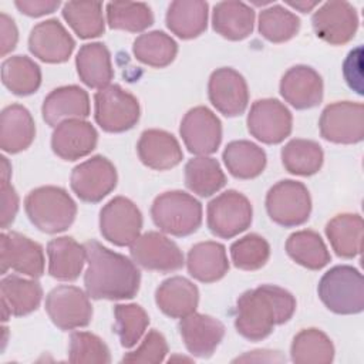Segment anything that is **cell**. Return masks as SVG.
<instances>
[{
  "label": "cell",
  "mask_w": 364,
  "mask_h": 364,
  "mask_svg": "<svg viewBox=\"0 0 364 364\" xmlns=\"http://www.w3.org/2000/svg\"><path fill=\"white\" fill-rule=\"evenodd\" d=\"M88 267L84 273L87 294L95 300H125L136 296L141 272L127 256L91 239L84 243Z\"/></svg>",
  "instance_id": "6da1fadb"
},
{
  "label": "cell",
  "mask_w": 364,
  "mask_h": 364,
  "mask_svg": "<svg viewBox=\"0 0 364 364\" xmlns=\"http://www.w3.org/2000/svg\"><path fill=\"white\" fill-rule=\"evenodd\" d=\"M294 311L296 299L290 291L274 284H262L239 296L235 327L242 337L260 341L276 326L289 321Z\"/></svg>",
  "instance_id": "7a4b0ae2"
},
{
  "label": "cell",
  "mask_w": 364,
  "mask_h": 364,
  "mask_svg": "<svg viewBox=\"0 0 364 364\" xmlns=\"http://www.w3.org/2000/svg\"><path fill=\"white\" fill-rule=\"evenodd\" d=\"M30 222L44 233L67 230L77 215V205L68 192L60 186H40L33 189L24 200Z\"/></svg>",
  "instance_id": "3957f363"
},
{
  "label": "cell",
  "mask_w": 364,
  "mask_h": 364,
  "mask_svg": "<svg viewBox=\"0 0 364 364\" xmlns=\"http://www.w3.org/2000/svg\"><path fill=\"white\" fill-rule=\"evenodd\" d=\"M317 293L321 303L336 314H358L364 309V279L353 266L338 264L327 270Z\"/></svg>",
  "instance_id": "277c9868"
},
{
  "label": "cell",
  "mask_w": 364,
  "mask_h": 364,
  "mask_svg": "<svg viewBox=\"0 0 364 364\" xmlns=\"http://www.w3.org/2000/svg\"><path fill=\"white\" fill-rule=\"evenodd\" d=\"M151 216L159 230L183 237L195 233L202 223V205L183 191L158 195L151 206Z\"/></svg>",
  "instance_id": "5b68a950"
},
{
  "label": "cell",
  "mask_w": 364,
  "mask_h": 364,
  "mask_svg": "<svg viewBox=\"0 0 364 364\" xmlns=\"http://www.w3.org/2000/svg\"><path fill=\"white\" fill-rule=\"evenodd\" d=\"M138 100L118 84L107 85L94 95V118L105 132H124L139 121Z\"/></svg>",
  "instance_id": "8992f818"
},
{
  "label": "cell",
  "mask_w": 364,
  "mask_h": 364,
  "mask_svg": "<svg viewBox=\"0 0 364 364\" xmlns=\"http://www.w3.org/2000/svg\"><path fill=\"white\" fill-rule=\"evenodd\" d=\"M264 203L269 218L283 228L306 223L311 212L309 189L301 182L293 179L274 183L269 189Z\"/></svg>",
  "instance_id": "52a82bcc"
},
{
  "label": "cell",
  "mask_w": 364,
  "mask_h": 364,
  "mask_svg": "<svg viewBox=\"0 0 364 364\" xmlns=\"http://www.w3.org/2000/svg\"><path fill=\"white\" fill-rule=\"evenodd\" d=\"M250 200L240 192L229 189L208 203V228L220 239H232L252 223Z\"/></svg>",
  "instance_id": "ba28073f"
},
{
  "label": "cell",
  "mask_w": 364,
  "mask_h": 364,
  "mask_svg": "<svg viewBox=\"0 0 364 364\" xmlns=\"http://www.w3.org/2000/svg\"><path fill=\"white\" fill-rule=\"evenodd\" d=\"M320 135L334 144H357L364 138V105L337 101L328 104L318 119Z\"/></svg>",
  "instance_id": "9c48e42d"
},
{
  "label": "cell",
  "mask_w": 364,
  "mask_h": 364,
  "mask_svg": "<svg viewBox=\"0 0 364 364\" xmlns=\"http://www.w3.org/2000/svg\"><path fill=\"white\" fill-rule=\"evenodd\" d=\"M90 296L75 286H57L46 297V311L60 330L87 327L92 318Z\"/></svg>",
  "instance_id": "30bf717a"
},
{
  "label": "cell",
  "mask_w": 364,
  "mask_h": 364,
  "mask_svg": "<svg viewBox=\"0 0 364 364\" xmlns=\"http://www.w3.org/2000/svg\"><path fill=\"white\" fill-rule=\"evenodd\" d=\"M246 124L252 136L263 144L274 145L291 134L293 117L279 100L262 98L252 104Z\"/></svg>",
  "instance_id": "8fae6325"
},
{
  "label": "cell",
  "mask_w": 364,
  "mask_h": 364,
  "mask_svg": "<svg viewBox=\"0 0 364 364\" xmlns=\"http://www.w3.org/2000/svg\"><path fill=\"white\" fill-rule=\"evenodd\" d=\"M117 181L114 164L102 155H95L73 169L70 185L82 202L97 203L115 189Z\"/></svg>",
  "instance_id": "7c38bea8"
},
{
  "label": "cell",
  "mask_w": 364,
  "mask_h": 364,
  "mask_svg": "<svg viewBox=\"0 0 364 364\" xmlns=\"http://www.w3.org/2000/svg\"><path fill=\"white\" fill-rule=\"evenodd\" d=\"M142 213L125 196H115L100 212V232L115 246L131 245L141 233Z\"/></svg>",
  "instance_id": "4fadbf2b"
},
{
  "label": "cell",
  "mask_w": 364,
  "mask_h": 364,
  "mask_svg": "<svg viewBox=\"0 0 364 364\" xmlns=\"http://www.w3.org/2000/svg\"><path fill=\"white\" fill-rule=\"evenodd\" d=\"M135 264L146 270L169 273L182 269L185 260L178 245L159 232H145L129 246Z\"/></svg>",
  "instance_id": "5bb4252c"
},
{
  "label": "cell",
  "mask_w": 364,
  "mask_h": 364,
  "mask_svg": "<svg viewBox=\"0 0 364 364\" xmlns=\"http://www.w3.org/2000/svg\"><path fill=\"white\" fill-rule=\"evenodd\" d=\"M311 26L320 40L341 46L353 40L358 28V14L347 1H327L311 16Z\"/></svg>",
  "instance_id": "9a60e30c"
},
{
  "label": "cell",
  "mask_w": 364,
  "mask_h": 364,
  "mask_svg": "<svg viewBox=\"0 0 364 364\" xmlns=\"http://www.w3.org/2000/svg\"><path fill=\"white\" fill-rule=\"evenodd\" d=\"M0 264L1 274L7 270L38 279L44 273V253L41 245L17 232L0 235Z\"/></svg>",
  "instance_id": "2e32d148"
},
{
  "label": "cell",
  "mask_w": 364,
  "mask_h": 364,
  "mask_svg": "<svg viewBox=\"0 0 364 364\" xmlns=\"http://www.w3.org/2000/svg\"><path fill=\"white\" fill-rule=\"evenodd\" d=\"M179 134L191 154L203 156L218 151L222 142V124L209 108L199 105L185 114Z\"/></svg>",
  "instance_id": "e0dca14e"
},
{
  "label": "cell",
  "mask_w": 364,
  "mask_h": 364,
  "mask_svg": "<svg viewBox=\"0 0 364 364\" xmlns=\"http://www.w3.org/2000/svg\"><path fill=\"white\" fill-rule=\"evenodd\" d=\"M208 97L225 117L242 115L249 102L246 80L230 67L218 68L209 77Z\"/></svg>",
  "instance_id": "ac0fdd59"
},
{
  "label": "cell",
  "mask_w": 364,
  "mask_h": 364,
  "mask_svg": "<svg viewBox=\"0 0 364 364\" xmlns=\"http://www.w3.org/2000/svg\"><path fill=\"white\" fill-rule=\"evenodd\" d=\"M74 48V38L57 18L41 21L30 31L28 50L34 57L44 63H65L71 57Z\"/></svg>",
  "instance_id": "d6986e66"
},
{
  "label": "cell",
  "mask_w": 364,
  "mask_h": 364,
  "mask_svg": "<svg viewBox=\"0 0 364 364\" xmlns=\"http://www.w3.org/2000/svg\"><path fill=\"white\" fill-rule=\"evenodd\" d=\"M178 328L186 350L199 358L210 357L225 336V326L218 318L195 311L182 317Z\"/></svg>",
  "instance_id": "ffe728a7"
},
{
  "label": "cell",
  "mask_w": 364,
  "mask_h": 364,
  "mask_svg": "<svg viewBox=\"0 0 364 364\" xmlns=\"http://www.w3.org/2000/svg\"><path fill=\"white\" fill-rule=\"evenodd\" d=\"M97 142V129L84 119H67L58 124L51 135V149L64 161L87 156L95 149Z\"/></svg>",
  "instance_id": "44dd1931"
},
{
  "label": "cell",
  "mask_w": 364,
  "mask_h": 364,
  "mask_svg": "<svg viewBox=\"0 0 364 364\" xmlns=\"http://www.w3.org/2000/svg\"><path fill=\"white\" fill-rule=\"evenodd\" d=\"M280 95L296 109H309L323 100V80L309 65L289 68L280 80Z\"/></svg>",
  "instance_id": "7402d4cb"
},
{
  "label": "cell",
  "mask_w": 364,
  "mask_h": 364,
  "mask_svg": "<svg viewBox=\"0 0 364 364\" xmlns=\"http://www.w3.org/2000/svg\"><path fill=\"white\" fill-rule=\"evenodd\" d=\"M41 114L50 127L67 119H84L90 115L88 94L78 85L58 87L44 98Z\"/></svg>",
  "instance_id": "603a6c76"
},
{
  "label": "cell",
  "mask_w": 364,
  "mask_h": 364,
  "mask_svg": "<svg viewBox=\"0 0 364 364\" xmlns=\"http://www.w3.org/2000/svg\"><path fill=\"white\" fill-rule=\"evenodd\" d=\"M1 317H21L33 313L40 306L43 289L34 279H24L17 274L4 276L0 282Z\"/></svg>",
  "instance_id": "cb8c5ba5"
},
{
  "label": "cell",
  "mask_w": 364,
  "mask_h": 364,
  "mask_svg": "<svg viewBox=\"0 0 364 364\" xmlns=\"http://www.w3.org/2000/svg\"><path fill=\"white\" fill-rule=\"evenodd\" d=\"M136 152L141 162L155 171H166L183 158L178 139L164 129H145L136 144Z\"/></svg>",
  "instance_id": "d4e9b609"
},
{
  "label": "cell",
  "mask_w": 364,
  "mask_h": 364,
  "mask_svg": "<svg viewBox=\"0 0 364 364\" xmlns=\"http://www.w3.org/2000/svg\"><path fill=\"white\" fill-rule=\"evenodd\" d=\"M155 303L164 314L172 318H182L196 310L199 290L189 279L173 276L156 287Z\"/></svg>",
  "instance_id": "484cf974"
},
{
  "label": "cell",
  "mask_w": 364,
  "mask_h": 364,
  "mask_svg": "<svg viewBox=\"0 0 364 364\" xmlns=\"http://www.w3.org/2000/svg\"><path fill=\"white\" fill-rule=\"evenodd\" d=\"M36 136V124L30 111L11 104L0 115V148L7 154H17L27 149Z\"/></svg>",
  "instance_id": "4316f807"
},
{
  "label": "cell",
  "mask_w": 364,
  "mask_h": 364,
  "mask_svg": "<svg viewBox=\"0 0 364 364\" xmlns=\"http://www.w3.org/2000/svg\"><path fill=\"white\" fill-rule=\"evenodd\" d=\"M186 266L193 279L202 283L218 282L229 270L226 249L219 242H199L189 249Z\"/></svg>",
  "instance_id": "83f0119b"
},
{
  "label": "cell",
  "mask_w": 364,
  "mask_h": 364,
  "mask_svg": "<svg viewBox=\"0 0 364 364\" xmlns=\"http://www.w3.org/2000/svg\"><path fill=\"white\" fill-rule=\"evenodd\" d=\"M48 274L57 280L73 282L78 279L87 260L85 246L70 236L55 237L47 245Z\"/></svg>",
  "instance_id": "f1b7e54d"
},
{
  "label": "cell",
  "mask_w": 364,
  "mask_h": 364,
  "mask_svg": "<svg viewBox=\"0 0 364 364\" xmlns=\"http://www.w3.org/2000/svg\"><path fill=\"white\" fill-rule=\"evenodd\" d=\"M255 26V10L243 1H220L212 11L213 30L230 41L249 37Z\"/></svg>",
  "instance_id": "f546056e"
},
{
  "label": "cell",
  "mask_w": 364,
  "mask_h": 364,
  "mask_svg": "<svg viewBox=\"0 0 364 364\" xmlns=\"http://www.w3.org/2000/svg\"><path fill=\"white\" fill-rule=\"evenodd\" d=\"M80 80L90 88H105L114 78L111 54L102 43H88L80 47L75 57Z\"/></svg>",
  "instance_id": "4dcf8cb0"
},
{
  "label": "cell",
  "mask_w": 364,
  "mask_h": 364,
  "mask_svg": "<svg viewBox=\"0 0 364 364\" xmlns=\"http://www.w3.org/2000/svg\"><path fill=\"white\" fill-rule=\"evenodd\" d=\"M208 10V3L200 0L172 1L165 16L166 27L182 40L195 38L206 30Z\"/></svg>",
  "instance_id": "1f68e13d"
},
{
  "label": "cell",
  "mask_w": 364,
  "mask_h": 364,
  "mask_svg": "<svg viewBox=\"0 0 364 364\" xmlns=\"http://www.w3.org/2000/svg\"><path fill=\"white\" fill-rule=\"evenodd\" d=\"M229 173L237 179H253L266 168V152L255 142L239 139L229 142L222 154Z\"/></svg>",
  "instance_id": "d6a6232c"
},
{
  "label": "cell",
  "mask_w": 364,
  "mask_h": 364,
  "mask_svg": "<svg viewBox=\"0 0 364 364\" xmlns=\"http://www.w3.org/2000/svg\"><path fill=\"white\" fill-rule=\"evenodd\" d=\"M326 236L337 256L353 259L361 252L363 218L358 213H340L326 225Z\"/></svg>",
  "instance_id": "836d02e7"
},
{
  "label": "cell",
  "mask_w": 364,
  "mask_h": 364,
  "mask_svg": "<svg viewBox=\"0 0 364 364\" xmlns=\"http://www.w3.org/2000/svg\"><path fill=\"white\" fill-rule=\"evenodd\" d=\"M286 252L297 264L310 270L323 269L331 259L321 236L309 229L291 233L286 240Z\"/></svg>",
  "instance_id": "e575fe53"
},
{
  "label": "cell",
  "mask_w": 364,
  "mask_h": 364,
  "mask_svg": "<svg viewBox=\"0 0 364 364\" xmlns=\"http://www.w3.org/2000/svg\"><path fill=\"white\" fill-rule=\"evenodd\" d=\"M290 358L296 364H330L334 358V346L321 330L303 328L291 341Z\"/></svg>",
  "instance_id": "d590c367"
},
{
  "label": "cell",
  "mask_w": 364,
  "mask_h": 364,
  "mask_svg": "<svg viewBox=\"0 0 364 364\" xmlns=\"http://www.w3.org/2000/svg\"><path fill=\"white\" fill-rule=\"evenodd\" d=\"M1 81L11 94L26 97L41 85V70L26 55H11L1 64Z\"/></svg>",
  "instance_id": "8d00e7d4"
},
{
  "label": "cell",
  "mask_w": 364,
  "mask_h": 364,
  "mask_svg": "<svg viewBox=\"0 0 364 364\" xmlns=\"http://www.w3.org/2000/svg\"><path fill=\"white\" fill-rule=\"evenodd\" d=\"M185 185L191 192L208 198L226 185V176L215 158L196 156L185 165Z\"/></svg>",
  "instance_id": "74e56055"
},
{
  "label": "cell",
  "mask_w": 364,
  "mask_h": 364,
  "mask_svg": "<svg viewBox=\"0 0 364 364\" xmlns=\"http://www.w3.org/2000/svg\"><path fill=\"white\" fill-rule=\"evenodd\" d=\"M132 53L138 61L155 68L169 65L176 54V41L164 31L154 30L138 36L132 46Z\"/></svg>",
  "instance_id": "f35d334b"
},
{
  "label": "cell",
  "mask_w": 364,
  "mask_h": 364,
  "mask_svg": "<svg viewBox=\"0 0 364 364\" xmlns=\"http://www.w3.org/2000/svg\"><path fill=\"white\" fill-rule=\"evenodd\" d=\"M282 164L287 172L299 176H310L320 171L324 154L318 142L296 138L282 149Z\"/></svg>",
  "instance_id": "ab89813d"
},
{
  "label": "cell",
  "mask_w": 364,
  "mask_h": 364,
  "mask_svg": "<svg viewBox=\"0 0 364 364\" xmlns=\"http://www.w3.org/2000/svg\"><path fill=\"white\" fill-rule=\"evenodd\" d=\"M63 17L74 33L82 38L100 37L105 30L102 3L98 1H67L63 6Z\"/></svg>",
  "instance_id": "60d3db41"
},
{
  "label": "cell",
  "mask_w": 364,
  "mask_h": 364,
  "mask_svg": "<svg viewBox=\"0 0 364 364\" xmlns=\"http://www.w3.org/2000/svg\"><path fill=\"white\" fill-rule=\"evenodd\" d=\"M107 23L114 30L139 33L154 24V14L146 3L111 1L107 4Z\"/></svg>",
  "instance_id": "b9f144b4"
},
{
  "label": "cell",
  "mask_w": 364,
  "mask_h": 364,
  "mask_svg": "<svg viewBox=\"0 0 364 364\" xmlns=\"http://www.w3.org/2000/svg\"><path fill=\"white\" fill-rule=\"evenodd\" d=\"M299 30L300 18L283 6H270L259 14V33L270 43L279 44L289 41Z\"/></svg>",
  "instance_id": "7bdbcfd3"
},
{
  "label": "cell",
  "mask_w": 364,
  "mask_h": 364,
  "mask_svg": "<svg viewBox=\"0 0 364 364\" xmlns=\"http://www.w3.org/2000/svg\"><path fill=\"white\" fill-rule=\"evenodd\" d=\"M114 330L119 337L121 346L125 348L134 347L141 340L149 324L146 311L135 303L117 304L114 307Z\"/></svg>",
  "instance_id": "ee69618b"
},
{
  "label": "cell",
  "mask_w": 364,
  "mask_h": 364,
  "mask_svg": "<svg viewBox=\"0 0 364 364\" xmlns=\"http://www.w3.org/2000/svg\"><path fill=\"white\" fill-rule=\"evenodd\" d=\"M270 256V246L257 233H249L230 245V257L235 267L246 272L257 270L266 264Z\"/></svg>",
  "instance_id": "f6af8a7d"
},
{
  "label": "cell",
  "mask_w": 364,
  "mask_h": 364,
  "mask_svg": "<svg viewBox=\"0 0 364 364\" xmlns=\"http://www.w3.org/2000/svg\"><path fill=\"white\" fill-rule=\"evenodd\" d=\"M68 360L71 363L108 364L111 354L108 346L90 331H74L70 336Z\"/></svg>",
  "instance_id": "bcb514c9"
},
{
  "label": "cell",
  "mask_w": 364,
  "mask_h": 364,
  "mask_svg": "<svg viewBox=\"0 0 364 364\" xmlns=\"http://www.w3.org/2000/svg\"><path fill=\"white\" fill-rule=\"evenodd\" d=\"M168 354V343L162 333L152 328L144 337L142 343L136 350L127 353L122 357V363H144V364H159Z\"/></svg>",
  "instance_id": "7dc6e473"
},
{
  "label": "cell",
  "mask_w": 364,
  "mask_h": 364,
  "mask_svg": "<svg viewBox=\"0 0 364 364\" xmlns=\"http://www.w3.org/2000/svg\"><path fill=\"white\" fill-rule=\"evenodd\" d=\"M10 175H11V166L7 161V158L1 156V185H0L1 229H7L13 223V220L18 212V195L10 183Z\"/></svg>",
  "instance_id": "c3c4849f"
},
{
  "label": "cell",
  "mask_w": 364,
  "mask_h": 364,
  "mask_svg": "<svg viewBox=\"0 0 364 364\" xmlns=\"http://www.w3.org/2000/svg\"><path fill=\"white\" fill-rule=\"evenodd\" d=\"M363 47L358 46L348 53L343 63V75L348 87L363 95Z\"/></svg>",
  "instance_id": "681fc988"
},
{
  "label": "cell",
  "mask_w": 364,
  "mask_h": 364,
  "mask_svg": "<svg viewBox=\"0 0 364 364\" xmlns=\"http://www.w3.org/2000/svg\"><path fill=\"white\" fill-rule=\"evenodd\" d=\"M14 4L21 14L28 17H41L55 11L60 7L58 0H17Z\"/></svg>",
  "instance_id": "f907efd6"
},
{
  "label": "cell",
  "mask_w": 364,
  "mask_h": 364,
  "mask_svg": "<svg viewBox=\"0 0 364 364\" xmlns=\"http://www.w3.org/2000/svg\"><path fill=\"white\" fill-rule=\"evenodd\" d=\"M0 30H1V55L4 57L10 51L14 50L17 40H18V31L16 27V23L11 17H9L6 13L0 14Z\"/></svg>",
  "instance_id": "816d5d0a"
},
{
  "label": "cell",
  "mask_w": 364,
  "mask_h": 364,
  "mask_svg": "<svg viewBox=\"0 0 364 364\" xmlns=\"http://www.w3.org/2000/svg\"><path fill=\"white\" fill-rule=\"evenodd\" d=\"M287 4L293 9L300 10L301 13H307L311 9H314L318 4V1H287Z\"/></svg>",
  "instance_id": "f5cc1de1"
}]
</instances>
